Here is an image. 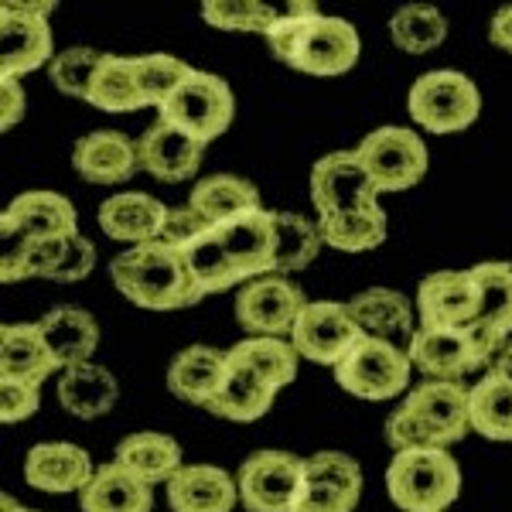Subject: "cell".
Listing matches in <instances>:
<instances>
[{"label":"cell","instance_id":"cell-1","mask_svg":"<svg viewBox=\"0 0 512 512\" xmlns=\"http://www.w3.org/2000/svg\"><path fill=\"white\" fill-rule=\"evenodd\" d=\"M110 277L127 301L147 311H178L202 301L185 256L161 239L120 253L110 263Z\"/></svg>","mask_w":512,"mask_h":512},{"label":"cell","instance_id":"cell-2","mask_svg":"<svg viewBox=\"0 0 512 512\" xmlns=\"http://www.w3.org/2000/svg\"><path fill=\"white\" fill-rule=\"evenodd\" d=\"M386 492L403 512H444L461 495V468L448 451H396L386 468Z\"/></svg>","mask_w":512,"mask_h":512},{"label":"cell","instance_id":"cell-3","mask_svg":"<svg viewBox=\"0 0 512 512\" xmlns=\"http://www.w3.org/2000/svg\"><path fill=\"white\" fill-rule=\"evenodd\" d=\"M407 110L410 120L431 134H461L482 113V93L465 72L434 69L410 86Z\"/></svg>","mask_w":512,"mask_h":512},{"label":"cell","instance_id":"cell-4","mask_svg":"<svg viewBox=\"0 0 512 512\" xmlns=\"http://www.w3.org/2000/svg\"><path fill=\"white\" fill-rule=\"evenodd\" d=\"M161 120L171 127L185 130L188 137H195L198 144H212L229 130V123L236 117V96L229 89L226 79L212 76V72L192 69L175 96L161 106Z\"/></svg>","mask_w":512,"mask_h":512},{"label":"cell","instance_id":"cell-5","mask_svg":"<svg viewBox=\"0 0 512 512\" xmlns=\"http://www.w3.org/2000/svg\"><path fill=\"white\" fill-rule=\"evenodd\" d=\"M410 369L414 366H410L407 349L362 335L359 342H355V349L338 362L332 373H335V383L349 396L383 403L407 390Z\"/></svg>","mask_w":512,"mask_h":512},{"label":"cell","instance_id":"cell-6","mask_svg":"<svg viewBox=\"0 0 512 512\" xmlns=\"http://www.w3.org/2000/svg\"><path fill=\"white\" fill-rule=\"evenodd\" d=\"M362 168L369 171L376 192H407L427 175V144L410 127H379L352 147Z\"/></svg>","mask_w":512,"mask_h":512},{"label":"cell","instance_id":"cell-7","mask_svg":"<svg viewBox=\"0 0 512 512\" xmlns=\"http://www.w3.org/2000/svg\"><path fill=\"white\" fill-rule=\"evenodd\" d=\"M304 485V458L291 451H256L239 465L236 489L246 512H294Z\"/></svg>","mask_w":512,"mask_h":512},{"label":"cell","instance_id":"cell-8","mask_svg":"<svg viewBox=\"0 0 512 512\" xmlns=\"http://www.w3.org/2000/svg\"><path fill=\"white\" fill-rule=\"evenodd\" d=\"M410 366L427 379H448L461 383L468 373L485 369L489 373L495 355L478 342L475 328H417L414 342L407 345Z\"/></svg>","mask_w":512,"mask_h":512},{"label":"cell","instance_id":"cell-9","mask_svg":"<svg viewBox=\"0 0 512 512\" xmlns=\"http://www.w3.org/2000/svg\"><path fill=\"white\" fill-rule=\"evenodd\" d=\"M304 308L301 287L280 274L250 280L236 291V321L253 338H291Z\"/></svg>","mask_w":512,"mask_h":512},{"label":"cell","instance_id":"cell-10","mask_svg":"<svg viewBox=\"0 0 512 512\" xmlns=\"http://www.w3.org/2000/svg\"><path fill=\"white\" fill-rule=\"evenodd\" d=\"M376 195L373 178L359 164L355 151H332L311 168V202L318 209V219H338L373 209L379 205Z\"/></svg>","mask_w":512,"mask_h":512},{"label":"cell","instance_id":"cell-11","mask_svg":"<svg viewBox=\"0 0 512 512\" xmlns=\"http://www.w3.org/2000/svg\"><path fill=\"white\" fill-rule=\"evenodd\" d=\"M48 7L4 4V14H0V76L21 79L41 65H52L55 41L45 18Z\"/></svg>","mask_w":512,"mask_h":512},{"label":"cell","instance_id":"cell-12","mask_svg":"<svg viewBox=\"0 0 512 512\" xmlns=\"http://www.w3.org/2000/svg\"><path fill=\"white\" fill-rule=\"evenodd\" d=\"M407 414H414L427 427L434 448L448 451L472 431V390L465 383L448 379H424L400 403Z\"/></svg>","mask_w":512,"mask_h":512},{"label":"cell","instance_id":"cell-13","mask_svg":"<svg viewBox=\"0 0 512 512\" xmlns=\"http://www.w3.org/2000/svg\"><path fill=\"white\" fill-rule=\"evenodd\" d=\"M362 338L359 325H355L349 304L338 301H315L301 311L294 332H291V345L301 359H311L318 366H338L345 359L355 342Z\"/></svg>","mask_w":512,"mask_h":512},{"label":"cell","instance_id":"cell-14","mask_svg":"<svg viewBox=\"0 0 512 512\" xmlns=\"http://www.w3.org/2000/svg\"><path fill=\"white\" fill-rule=\"evenodd\" d=\"M362 495L359 461L342 451H318L304 458V485L294 512H352Z\"/></svg>","mask_w":512,"mask_h":512},{"label":"cell","instance_id":"cell-15","mask_svg":"<svg viewBox=\"0 0 512 512\" xmlns=\"http://www.w3.org/2000/svg\"><path fill=\"white\" fill-rule=\"evenodd\" d=\"M482 311V291L472 270H437L417 287L420 328H468Z\"/></svg>","mask_w":512,"mask_h":512},{"label":"cell","instance_id":"cell-16","mask_svg":"<svg viewBox=\"0 0 512 512\" xmlns=\"http://www.w3.org/2000/svg\"><path fill=\"white\" fill-rule=\"evenodd\" d=\"M216 236L243 284L274 274L277 233L270 209H253L233 222H222V226H216Z\"/></svg>","mask_w":512,"mask_h":512},{"label":"cell","instance_id":"cell-17","mask_svg":"<svg viewBox=\"0 0 512 512\" xmlns=\"http://www.w3.org/2000/svg\"><path fill=\"white\" fill-rule=\"evenodd\" d=\"M72 239L79 236L76 205L59 192H24L0 216V239Z\"/></svg>","mask_w":512,"mask_h":512},{"label":"cell","instance_id":"cell-18","mask_svg":"<svg viewBox=\"0 0 512 512\" xmlns=\"http://www.w3.org/2000/svg\"><path fill=\"white\" fill-rule=\"evenodd\" d=\"M359 62V31L345 18L318 14L297 45L291 69L304 76H345Z\"/></svg>","mask_w":512,"mask_h":512},{"label":"cell","instance_id":"cell-19","mask_svg":"<svg viewBox=\"0 0 512 512\" xmlns=\"http://www.w3.org/2000/svg\"><path fill=\"white\" fill-rule=\"evenodd\" d=\"M202 154L205 144H198L195 137H188L185 130L171 127L164 120L147 127L137 140L140 171L164 181V185H178V181L195 178L198 168H202Z\"/></svg>","mask_w":512,"mask_h":512},{"label":"cell","instance_id":"cell-20","mask_svg":"<svg viewBox=\"0 0 512 512\" xmlns=\"http://www.w3.org/2000/svg\"><path fill=\"white\" fill-rule=\"evenodd\" d=\"M96 475L93 458L69 441H48L35 444L24 458V482L38 492H82L89 485V478Z\"/></svg>","mask_w":512,"mask_h":512},{"label":"cell","instance_id":"cell-21","mask_svg":"<svg viewBox=\"0 0 512 512\" xmlns=\"http://www.w3.org/2000/svg\"><path fill=\"white\" fill-rule=\"evenodd\" d=\"M229 376V352L212 345H188L168 366V390L185 403L209 407Z\"/></svg>","mask_w":512,"mask_h":512},{"label":"cell","instance_id":"cell-22","mask_svg":"<svg viewBox=\"0 0 512 512\" xmlns=\"http://www.w3.org/2000/svg\"><path fill=\"white\" fill-rule=\"evenodd\" d=\"M168 205L158 202L154 195L144 192H123L113 195L99 205V229L117 243H154L164 233V222H168Z\"/></svg>","mask_w":512,"mask_h":512},{"label":"cell","instance_id":"cell-23","mask_svg":"<svg viewBox=\"0 0 512 512\" xmlns=\"http://www.w3.org/2000/svg\"><path fill=\"white\" fill-rule=\"evenodd\" d=\"M482 291V311L475 321V335L492 355H499L502 345L512 335V260H489L472 267Z\"/></svg>","mask_w":512,"mask_h":512},{"label":"cell","instance_id":"cell-24","mask_svg":"<svg viewBox=\"0 0 512 512\" xmlns=\"http://www.w3.org/2000/svg\"><path fill=\"white\" fill-rule=\"evenodd\" d=\"M349 311L366 338H379V342H390L403 349L417 335L414 304L400 291H390V287H369L366 294H355L349 301Z\"/></svg>","mask_w":512,"mask_h":512},{"label":"cell","instance_id":"cell-25","mask_svg":"<svg viewBox=\"0 0 512 512\" xmlns=\"http://www.w3.org/2000/svg\"><path fill=\"white\" fill-rule=\"evenodd\" d=\"M72 168L93 185H120L140 171L137 144L117 130H96L86 134L72 151Z\"/></svg>","mask_w":512,"mask_h":512},{"label":"cell","instance_id":"cell-26","mask_svg":"<svg viewBox=\"0 0 512 512\" xmlns=\"http://www.w3.org/2000/svg\"><path fill=\"white\" fill-rule=\"evenodd\" d=\"M38 328H41V338H45L48 352H52L55 366H59L62 373L93 359V352L99 345L96 318L82 308H72V304H59V308H52L45 318L38 321Z\"/></svg>","mask_w":512,"mask_h":512},{"label":"cell","instance_id":"cell-27","mask_svg":"<svg viewBox=\"0 0 512 512\" xmlns=\"http://www.w3.org/2000/svg\"><path fill=\"white\" fill-rule=\"evenodd\" d=\"M171 512H233L239 502L236 478L216 465H185L168 482Z\"/></svg>","mask_w":512,"mask_h":512},{"label":"cell","instance_id":"cell-28","mask_svg":"<svg viewBox=\"0 0 512 512\" xmlns=\"http://www.w3.org/2000/svg\"><path fill=\"white\" fill-rule=\"evenodd\" d=\"M79 506L82 512H151L154 492L134 472L110 461V465H99L89 485L79 492Z\"/></svg>","mask_w":512,"mask_h":512},{"label":"cell","instance_id":"cell-29","mask_svg":"<svg viewBox=\"0 0 512 512\" xmlns=\"http://www.w3.org/2000/svg\"><path fill=\"white\" fill-rule=\"evenodd\" d=\"M55 359L48 352L38 325H4L0 328V379L41 386L55 373Z\"/></svg>","mask_w":512,"mask_h":512},{"label":"cell","instance_id":"cell-30","mask_svg":"<svg viewBox=\"0 0 512 512\" xmlns=\"http://www.w3.org/2000/svg\"><path fill=\"white\" fill-rule=\"evenodd\" d=\"M120 396V386L110 369L96 362H82L76 369H65L59 379V403L79 420H96L110 414Z\"/></svg>","mask_w":512,"mask_h":512},{"label":"cell","instance_id":"cell-31","mask_svg":"<svg viewBox=\"0 0 512 512\" xmlns=\"http://www.w3.org/2000/svg\"><path fill=\"white\" fill-rule=\"evenodd\" d=\"M117 465H123L127 472H134L140 482L158 485V482H171L181 468V448L175 437L158 434V431H140L123 437L117 444Z\"/></svg>","mask_w":512,"mask_h":512},{"label":"cell","instance_id":"cell-32","mask_svg":"<svg viewBox=\"0 0 512 512\" xmlns=\"http://www.w3.org/2000/svg\"><path fill=\"white\" fill-rule=\"evenodd\" d=\"M188 205L202 216L209 226H222V222H233L253 209H263L260 192L246 178L236 175H209L202 178L188 195Z\"/></svg>","mask_w":512,"mask_h":512},{"label":"cell","instance_id":"cell-33","mask_svg":"<svg viewBox=\"0 0 512 512\" xmlns=\"http://www.w3.org/2000/svg\"><path fill=\"white\" fill-rule=\"evenodd\" d=\"M297 359H301V355H297L294 345L284 342V338L250 335L229 349V362H233V366L246 369V373H253L256 379H263L274 393H280L287 383L297 379Z\"/></svg>","mask_w":512,"mask_h":512},{"label":"cell","instance_id":"cell-34","mask_svg":"<svg viewBox=\"0 0 512 512\" xmlns=\"http://www.w3.org/2000/svg\"><path fill=\"white\" fill-rule=\"evenodd\" d=\"M274 390H270L263 379H256L253 373L239 369L229 362V376H226V386L216 400L209 403V414L212 417H222V420H233V424H250V420H260L274 407Z\"/></svg>","mask_w":512,"mask_h":512},{"label":"cell","instance_id":"cell-35","mask_svg":"<svg viewBox=\"0 0 512 512\" xmlns=\"http://www.w3.org/2000/svg\"><path fill=\"white\" fill-rule=\"evenodd\" d=\"M96 110L106 113H134L144 110L147 99L140 93L137 82V65L134 59H123V55H106L103 65H99L93 89H89V99Z\"/></svg>","mask_w":512,"mask_h":512},{"label":"cell","instance_id":"cell-36","mask_svg":"<svg viewBox=\"0 0 512 512\" xmlns=\"http://www.w3.org/2000/svg\"><path fill=\"white\" fill-rule=\"evenodd\" d=\"M178 253L185 256V263H188V270H192V277H195L202 297L243 287V280L236 277V270H233V263H229L226 250L219 246L216 226H209L202 236H195L192 243H185Z\"/></svg>","mask_w":512,"mask_h":512},{"label":"cell","instance_id":"cell-37","mask_svg":"<svg viewBox=\"0 0 512 512\" xmlns=\"http://www.w3.org/2000/svg\"><path fill=\"white\" fill-rule=\"evenodd\" d=\"M472 431L489 441H512V383L482 373L472 386Z\"/></svg>","mask_w":512,"mask_h":512},{"label":"cell","instance_id":"cell-38","mask_svg":"<svg viewBox=\"0 0 512 512\" xmlns=\"http://www.w3.org/2000/svg\"><path fill=\"white\" fill-rule=\"evenodd\" d=\"M393 45L407 55H424L444 45L448 38V18L434 4H407L390 18Z\"/></svg>","mask_w":512,"mask_h":512},{"label":"cell","instance_id":"cell-39","mask_svg":"<svg viewBox=\"0 0 512 512\" xmlns=\"http://www.w3.org/2000/svg\"><path fill=\"white\" fill-rule=\"evenodd\" d=\"M274 233H277V253H274V274H294L304 270L321 253V233L318 222H308L297 212H274Z\"/></svg>","mask_w":512,"mask_h":512},{"label":"cell","instance_id":"cell-40","mask_svg":"<svg viewBox=\"0 0 512 512\" xmlns=\"http://www.w3.org/2000/svg\"><path fill=\"white\" fill-rule=\"evenodd\" d=\"M318 233H321V243L342 253L376 250L386 239V212L379 209V205H373V209L352 212V216L318 219Z\"/></svg>","mask_w":512,"mask_h":512},{"label":"cell","instance_id":"cell-41","mask_svg":"<svg viewBox=\"0 0 512 512\" xmlns=\"http://www.w3.org/2000/svg\"><path fill=\"white\" fill-rule=\"evenodd\" d=\"M65 243L69 239H21V236L4 239V256H0V277H4V284L28 280V277H52V270L59 267L65 253Z\"/></svg>","mask_w":512,"mask_h":512},{"label":"cell","instance_id":"cell-42","mask_svg":"<svg viewBox=\"0 0 512 512\" xmlns=\"http://www.w3.org/2000/svg\"><path fill=\"white\" fill-rule=\"evenodd\" d=\"M284 7H270L260 0H205L202 18L205 24L219 31H250V35H263L274 28Z\"/></svg>","mask_w":512,"mask_h":512},{"label":"cell","instance_id":"cell-43","mask_svg":"<svg viewBox=\"0 0 512 512\" xmlns=\"http://www.w3.org/2000/svg\"><path fill=\"white\" fill-rule=\"evenodd\" d=\"M137 65V82H140V93H144L147 106H161L175 96V89L192 76V65L175 59V55H164V52H154V55H137L134 59Z\"/></svg>","mask_w":512,"mask_h":512},{"label":"cell","instance_id":"cell-44","mask_svg":"<svg viewBox=\"0 0 512 512\" xmlns=\"http://www.w3.org/2000/svg\"><path fill=\"white\" fill-rule=\"evenodd\" d=\"M103 59H106V52H96V48H69V52L55 55L52 65H48L52 86L59 89L62 96L89 99V89H93V79Z\"/></svg>","mask_w":512,"mask_h":512},{"label":"cell","instance_id":"cell-45","mask_svg":"<svg viewBox=\"0 0 512 512\" xmlns=\"http://www.w3.org/2000/svg\"><path fill=\"white\" fill-rule=\"evenodd\" d=\"M318 14L321 11L315 4H287L284 11H280L277 24L267 31V45H270V52H274L277 62L291 65L297 45H301V38H304V31L311 28V21H315Z\"/></svg>","mask_w":512,"mask_h":512},{"label":"cell","instance_id":"cell-46","mask_svg":"<svg viewBox=\"0 0 512 512\" xmlns=\"http://www.w3.org/2000/svg\"><path fill=\"white\" fill-rule=\"evenodd\" d=\"M38 403H41V386L0 379V420L4 424H21V420L35 417Z\"/></svg>","mask_w":512,"mask_h":512},{"label":"cell","instance_id":"cell-47","mask_svg":"<svg viewBox=\"0 0 512 512\" xmlns=\"http://www.w3.org/2000/svg\"><path fill=\"white\" fill-rule=\"evenodd\" d=\"M96 263V250L93 243H89L86 236H72L69 243H65V253L59 260V267L52 270V277L48 280H59V284H76V280H82L93 270Z\"/></svg>","mask_w":512,"mask_h":512},{"label":"cell","instance_id":"cell-48","mask_svg":"<svg viewBox=\"0 0 512 512\" xmlns=\"http://www.w3.org/2000/svg\"><path fill=\"white\" fill-rule=\"evenodd\" d=\"M205 229H209V222H205L192 205H178V209L168 212V222H164V233H161V243L175 246L181 250L185 243H192L195 236H202Z\"/></svg>","mask_w":512,"mask_h":512},{"label":"cell","instance_id":"cell-49","mask_svg":"<svg viewBox=\"0 0 512 512\" xmlns=\"http://www.w3.org/2000/svg\"><path fill=\"white\" fill-rule=\"evenodd\" d=\"M24 117V89L21 79L0 76V130L18 127Z\"/></svg>","mask_w":512,"mask_h":512},{"label":"cell","instance_id":"cell-50","mask_svg":"<svg viewBox=\"0 0 512 512\" xmlns=\"http://www.w3.org/2000/svg\"><path fill=\"white\" fill-rule=\"evenodd\" d=\"M489 38L495 48H502V52H512V4L502 7L499 14L492 18L489 24Z\"/></svg>","mask_w":512,"mask_h":512},{"label":"cell","instance_id":"cell-51","mask_svg":"<svg viewBox=\"0 0 512 512\" xmlns=\"http://www.w3.org/2000/svg\"><path fill=\"white\" fill-rule=\"evenodd\" d=\"M489 373L502 376V379H509V383H512V338H509L506 345H502V349H499V355H495V359H492Z\"/></svg>","mask_w":512,"mask_h":512},{"label":"cell","instance_id":"cell-52","mask_svg":"<svg viewBox=\"0 0 512 512\" xmlns=\"http://www.w3.org/2000/svg\"><path fill=\"white\" fill-rule=\"evenodd\" d=\"M4 512H38V509H24L18 502H11V495H4Z\"/></svg>","mask_w":512,"mask_h":512}]
</instances>
